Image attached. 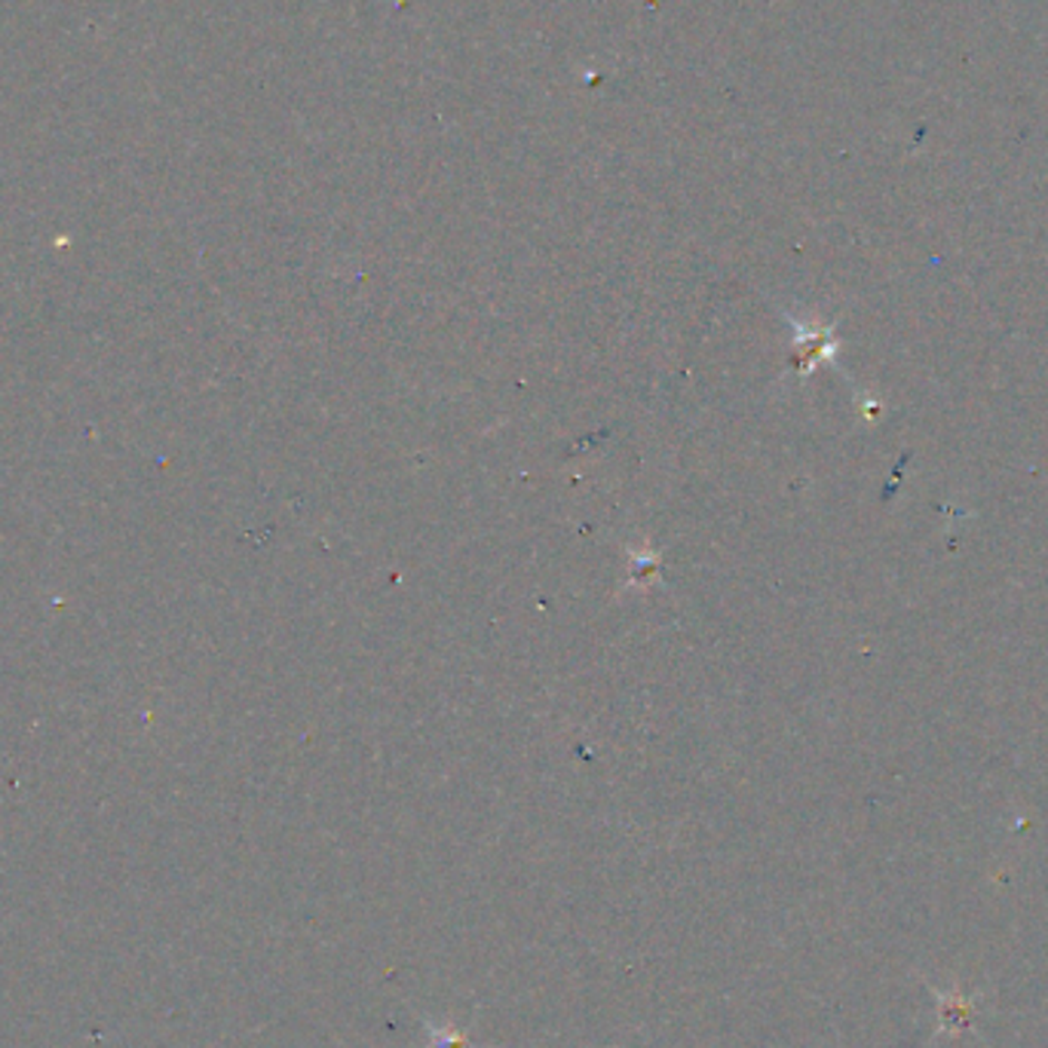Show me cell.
Returning <instances> with one entry per match:
<instances>
[{
  "mask_svg": "<svg viewBox=\"0 0 1048 1048\" xmlns=\"http://www.w3.org/2000/svg\"><path fill=\"white\" fill-rule=\"evenodd\" d=\"M423 1027H427L432 1048H469V1036L454 1030V1027H435L427 1018H423Z\"/></svg>",
  "mask_w": 1048,
  "mask_h": 1048,
  "instance_id": "6da1fadb",
  "label": "cell"
}]
</instances>
